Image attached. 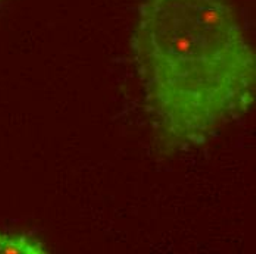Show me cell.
Wrapping results in <instances>:
<instances>
[{"label":"cell","mask_w":256,"mask_h":254,"mask_svg":"<svg viewBox=\"0 0 256 254\" xmlns=\"http://www.w3.org/2000/svg\"><path fill=\"white\" fill-rule=\"evenodd\" d=\"M134 51L149 110L176 144H204L255 103V53L231 0H146Z\"/></svg>","instance_id":"1"},{"label":"cell","mask_w":256,"mask_h":254,"mask_svg":"<svg viewBox=\"0 0 256 254\" xmlns=\"http://www.w3.org/2000/svg\"><path fill=\"white\" fill-rule=\"evenodd\" d=\"M43 243L28 234L0 232V254H46Z\"/></svg>","instance_id":"2"}]
</instances>
